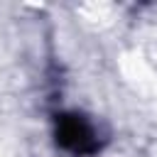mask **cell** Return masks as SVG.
Returning <instances> with one entry per match:
<instances>
[{"label": "cell", "instance_id": "cell-1", "mask_svg": "<svg viewBox=\"0 0 157 157\" xmlns=\"http://www.w3.org/2000/svg\"><path fill=\"white\" fill-rule=\"evenodd\" d=\"M54 135H56L59 147H64V150L71 152V155L86 157V155L98 152L96 130H93V128L88 125V120L81 118L78 113H61V115L56 118Z\"/></svg>", "mask_w": 157, "mask_h": 157}]
</instances>
